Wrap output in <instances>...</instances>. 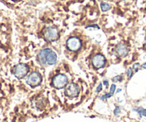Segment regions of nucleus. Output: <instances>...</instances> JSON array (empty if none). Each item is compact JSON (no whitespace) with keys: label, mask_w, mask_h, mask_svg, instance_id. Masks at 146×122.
Here are the masks:
<instances>
[{"label":"nucleus","mask_w":146,"mask_h":122,"mask_svg":"<svg viewBox=\"0 0 146 122\" xmlns=\"http://www.w3.org/2000/svg\"><path fill=\"white\" fill-rule=\"evenodd\" d=\"M42 81V76L39 73L34 71L31 73L27 78V84L31 86H38Z\"/></svg>","instance_id":"obj_1"},{"label":"nucleus","mask_w":146,"mask_h":122,"mask_svg":"<svg viewBox=\"0 0 146 122\" xmlns=\"http://www.w3.org/2000/svg\"><path fill=\"white\" fill-rule=\"evenodd\" d=\"M67 81H68L67 77L64 74H60L54 77L52 84L53 86L57 89H62L67 84Z\"/></svg>","instance_id":"obj_2"},{"label":"nucleus","mask_w":146,"mask_h":122,"mask_svg":"<svg viewBox=\"0 0 146 122\" xmlns=\"http://www.w3.org/2000/svg\"><path fill=\"white\" fill-rule=\"evenodd\" d=\"M80 88L76 84L71 83L68 84L65 89V95L70 98H75L79 95Z\"/></svg>","instance_id":"obj_3"},{"label":"nucleus","mask_w":146,"mask_h":122,"mask_svg":"<svg viewBox=\"0 0 146 122\" xmlns=\"http://www.w3.org/2000/svg\"><path fill=\"white\" fill-rule=\"evenodd\" d=\"M67 47L70 51H78L82 47V43L80 39L77 37H71L67 40Z\"/></svg>","instance_id":"obj_4"},{"label":"nucleus","mask_w":146,"mask_h":122,"mask_svg":"<svg viewBox=\"0 0 146 122\" xmlns=\"http://www.w3.org/2000/svg\"><path fill=\"white\" fill-rule=\"evenodd\" d=\"M44 38L49 42H54L59 38V33L57 29L53 27H49L45 30L44 34Z\"/></svg>","instance_id":"obj_5"},{"label":"nucleus","mask_w":146,"mask_h":122,"mask_svg":"<svg viewBox=\"0 0 146 122\" xmlns=\"http://www.w3.org/2000/svg\"><path fill=\"white\" fill-rule=\"evenodd\" d=\"M28 67L25 64H19L14 69V74L18 78H22L28 72Z\"/></svg>","instance_id":"obj_6"},{"label":"nucleus","mask_w":146,"mask_h":122,"mask_svg":"<svg viewBox=\"0 0 146 122\" xmlns=\"http://www.w3.org/2000/svg\"><path fill=\"white\" fill-rule=\"evenodd\" d=\"M92 63L95 68L100 69L105 66V58L101 54H97L92 58Z\"/></svg>","instance_id":"obj_7"},{"label":"nucleus","mask_w":146,"mask_h":122,"mask_svg":"<svg viewBox=\"0 0 146 122\" xmlns=\"http://www.w3.org/2000/svg\"><path fill=\"white\" fill-rule=\"evenodd\" d=\"M57 56L54 51L50 50V52L47 54V57H46V63H47L50 65H53L57 61Z\"/></svg>","instance_id":"obj_8"},{"label":"nucleus","mask_w":146,"mask_h":122,"mask_svg":"<svg viewBox=\"0 0 146 122\" xmlns=\"http://www.w3.org/2000/svg\"><path fill=\"white\" fill-rule=\"evenodd\" d=\"M50 49L46 48L42 49V51H40V52L39 53V60H40V63L42 64H46V57H47V54L50 51Z\"/></svg>","instance_id":"obj_9"},{"label":"nucleus","mask_w":146,"mask_h":122,"mask_svg":"<svg viewBox=\"0 0 146 122\" xmlns=\"http://www.w3.org/2000/svg\"><path fill=\"white\" fill-rule=\"evenodd\" d=\"M117 52L120 57H125L128 54V49L125 44H120L117 47Z\"/></svg>","instance_id":"obj_10"},{"label":"nucleus","mask_w":146,"mask_h":122,"mask_svg":"<svg viewBox=\"0 0 146 122\" xmlns=\"http://www.w3.org/2000/svg\"><path fill=\"white\" fill-rule=\"evenodd\" d=\"M100 7H101V10H102V12H107V11L110 9V6L109 4L105 3V2L101 4Z\"/></svg>","instance_id":"obj_11"},{"label":"nucleus","mask_w":146,"mask_h":122,"mask_svg":"<svg viewBox=\"0 0 146 122\" xmlns=\"http://www.w3.org/2000/svg\"><path fill=\"white\" fill-rule=\"evenodd\" d=\"M134 111H137L140 116H145L146 117V109H143V108L140 107V108H137V109H134Z\"/></svg>","instance_id":"obj_12"},{"label":"nucleus","mask_w":146,"mask_h":122,"mask_svg":"<svg viewBox=\"0 0 146 122\" xmlns=\"http://www.w3.org/2000/svg\"><path fill=\"white\" fill-rule=\"evenodd\" d=\"M122 79H123V76L117 75V76H116L113 77L112 81H113V82H117V81H121Z\"/></svg>","instance_id":"obj_13"},{"label":"nucleus","mask_w":146,"mask_h":122,"mask_svg":"<svg viewBox=\"0 0 146 122\" xmlns=\"http://www.w3.org/2000/svg\"><path fill=\"white\" fill-rule=\"evenodd\" d=\"M127 78H130L132 76H133V69L131 68H128L127 70Z\"/></svg>","instance_id":"obj_14"},{"label":"nucleus","mask_w":146,"mask_h":122,"mask_svg":"<svg viewBox=\"0 0 146 122\" xmlns=\"http://www.w3.org/2000/svg\"><path fill=\"white\" fill-rule=\"evenodd\" d=\"M112 96H113V95H112L111 94H110V92H109V93L106 94H105V95H103V96H101L100 99H101V100H105V99H109V98L111 97Z\"/></svg>","instance_id":"obj_15"},{"label":"nucleus","mask_w":146,"mask_h":122,"mask_svg":"<svg viewBox=\"0 0 146 122\" xmlns=\"http://www.w3.org/2000/svg\"><path fill=\"white\" fill-rule=\"evenodd\" d=\"M140 65L139 63H135V64H133V69H134V71H135V72H137V71L139 70V68H140Z\"/></svg>","instance_id":"obj_16"},{"label":"nucleus","mask_w":146,"mask_h":122,"mask_svg":"<svg viewBox=\"0 0 146 122\" xmlns=\"http://www.w3.org/2000/svg\"><path fill=\"white\" fill-rule=\"evenodd\" d=\"M115 89H116V86L115 84H113L111 86V87H110V93L112 95L114 94L115 92Z\"/></svg>","instance_id":"obj_17"},{"label":"nucleus","mask_w":146,"mask_h":122,"mask_svg":"<svg viewBox=\"0 0 146 122\" xmlns=\"http://www.w3.org/2000/svg\"><path fill=\"white\" fill-rule=\"evenodd\" d=\"M102 84H100L99 86L97 87L96 92H97V93H99V92H100L101 91H102Z\"/></svg>","instance_id":"obj_18"},{"label":"nucleus","mask_w":146,"mask_h":122,"mask_svg":"<svg viewBox=\"0 0 146 122\" xmlns=\"http://www.w3.org/2000/svg\"><path fill=\"white\" fill-rule=\"evenodd\" d=\"M120 107H119V106H117V107L115 108V109L114 110V114L115 115V116H117V115L120 113Z\"/></svg>","instance_id":"obj_19"},{"label":"nucleus","mask_w":146,"mask_h":122,"mask_svg":"<svg viewBox=\"0 0 146 122\" xmlns=\"http://www.w3.org/2000/svg\"><path fill=\"white\" fill-rule=\"evenodd\" d=\"M141 67L143 69H146V62L144 63V64H143L141 65Z\"/></svg>","instance_id":"obj_20"},{"label":"nucleus","mask_w":146,"mask_h":122,"mask_svg":"<svg viewBox=\"0 0 146 122\" xmlns=\"http://www.w3.org/2000/svg\"><path fill=\"white\" fill-rule=\"evenodd\" d=\"M103 84L107 86H108V84H109V83H108V81H106V80H105V81H103Z\"/></svg>","instance_id":"obj_21"},{"label":"nucleus","mask_w":146,"mask_h":122,"mask_svg":"<svg viewBox=\"0 0 146 122\" xmlns=\"http://www.w3.org/2000/svg\"><path fill=\"white\" fill-rule=\"evenodd\" d=\"M145 42H146V36H145Z\"/></svg>","instance_id":"obj_22"},{"label":"nucleus","mask_w":146,"mask_h":122,"mask_svg":"<svg viewBox=\"0 0 146 122\" xmlns=\"http://www.w3.org/2000/svg\"></svg>","instance_id":"obj_23"}]
</instances>
